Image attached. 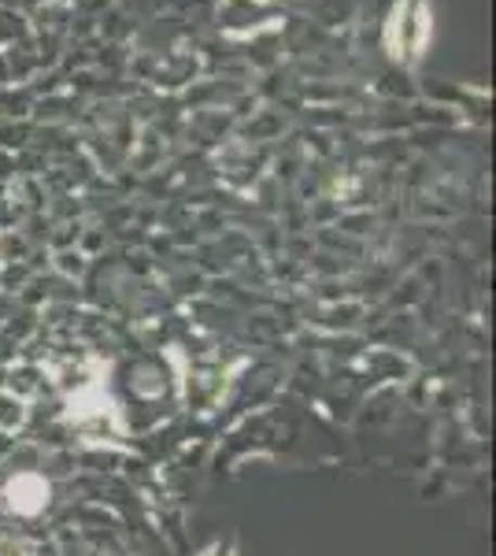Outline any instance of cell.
<instances>
[{"label": "cell", "mask_w": 496, "mask_h": 556, "mask_svg": "<svg viewBox=\"0 0 496 556\" xmlns=\"http://www.w3.org/2000/svg\"><path fill=\"white\" fill-rule=\"evenodd\" d=\"M23 401H15V397H0V427L4 430H15V427H23Z\"/></svg>", "instance_id": "7a4b0ae2"}, {"label": "cell", "mask_w": 496, "mask_h": 556, "mask_svg": "<svg viewBox=\"0 0 496 556\" xmlns=\"http://www.w3.org/2000/svg\"><path fill=\"white\" fill-rule=\"evenodd\" d=\"M422 38H427V12H422V0H404L393 8L390 20V49L393 56H415Z\"/></svg>", "instance_id": "6da1fadb"}]
</instances>
